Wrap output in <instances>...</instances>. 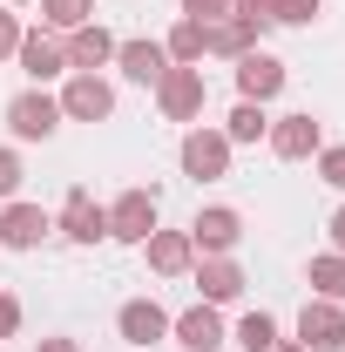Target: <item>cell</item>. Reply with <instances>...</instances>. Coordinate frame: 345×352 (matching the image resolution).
Instances as JSON below:
<instances>
[{
	"instance_id": "cell-12",
	"label": "cell",
	"mask_w": 345,
	"mask_h": 352,
	"mask_svg": "<svg viewBox=\"0 0 345 352\" xmlns=\"http://www.w3.org/2000/svg\"><path fill=\"white\" fill-rule=\"evenodd\" d=\"M115 332H122V346H156V339H170V311L156 298H129L115 311Z\"/></svg>"
},
{
	"instance_id": "cell-1",
	"label": "cell",
	"mask_w": 345,
	"mask_h": 352,
	"mask_svg": "<svg viewBox=\"0 0 345 352\" xmlns=\"http://www.w3.org/2000/svg\"><path fill=\"white\" fill-rule=\"evenodd\" d=\"M203 102H210L203 68H170V75L156 82V109H163V122H197V116H203Z\"/></svg>"
},
{
	"instance_id": "cell-19",
	"label": "cell",
	"mask_w": 345,
	"mask_h": 352,
	"mask_svg": "<svg viewBox=\"0 0 345 352\" xmlns=\"http://www.w3.org/2000/svg\"><path fill=\"white\" fill-rule=\"evenodd\" d=\"M197 285H203V305H230L244 292V271H237V258H203L197 264Z\"/></svg>"
},
{
	"instance_id": "cell-28",
	"label": "cell",
	"mask_w": 345,
	"mask_h": 352,
	"mask_svg": "<svg viewBox=\"0 0 345 352\" xmlns=\"http://www.w3.org/2000/svg\"><path fill=\"white\" fill-rule=\"evenodd\" d=\"M21 149H0V197H7V204H14V190H21Z\"/></svg>"
},
{
	"instance_id": "cell-26",
	"label": "cell",
	"mask_w": 345,
	"mask_h": 352,
	"mask_svg": "<svg viewBox=\"0 0 345 352\" xmlns=\"http://www.w3.org/2000/svg\"><path fill=\"white\" fill-rule=\"evenodd\" d=\"M318 183H332V190H345V142H332V149H318Z\"/></svg>"
},
{
	"instance_id": "cell-25",
	"label": "cell",
	"mask_w": 345,
	"mask_h": 352,
	"mask_svg": "<svg viewBox=\"0 0 345 352\" xmlns=\"http://www.w3.org/2000/svg\"><path fill=\"white\" fill-rule=\"evenodd\" d=\"M325 14V0H271V28L285 21V28H311Z\"/></svg>"
},
{
	"instance_id": "cell-23",
	"label": "cell",
	"mask_w": 345,
	"mask_h": 352,
	"mask_svg": "<svg viewBox=\"0 0 345 352\" xmlns=\"http://www.w3.org/2000/svg\"><path fill=\"white\" fill-rule=\"evenodd\" d=\"M278 346V318L271 311H244L237 318V352H271Z\"/></svg>"
},
{
	"instance_id": "cell-3",
	"label": "cell",
	"mask_w": 345,
	"mask_h": 352,
	"mask_svg": "<svg viewBox=\"0 0 345 352\" xmlns=\"http://www.w3.org/2000/svg\"><path fill=\"white\" fill-rule=\"evenodd\" d=\"M176 156H183V176L216 183V176H230V135H223V129H190Z\"/></svg>"
},
{
	"instance_id": "cell-33",
	"label": "cell",
	"mask_w": 345,
	"mask_h": 352,
	"mask_svg": "<svg viewBox=\"0 0 345 352\" xmlns=\"http://www.w3.org/2000/svg\"><path fill=\"white\" fill-rule=\"evenodd\" d=\"M271 352H304V346H298V339H278V346H271Z\"/></svg>"
},
{
	"instance_id": "cell-18",
	"label": "cell",
	"mask_w": 345,
	"mask_h": 352,
	"mask_svg": "<svg viewBox=\"0 0 345 352\" xmlns=\"http://www.w3.org/2000/svg\"><path fill=\"white\" fill-rule=\"evenodd\" d=\"M258 47V28L251 21H237V14H223V21H203V54H251Z\"/></svg>"
},
{
	"instance_id": "cell-17",
	"label": "cell",
	"mask_w": 345,
	"mask_h": 352,
	"mask_svg": "<svg viewBox=\"0 0 345 352\" xmlns=\"http://www.w3.org/2000/svg\"><path fill=\"white\" fill-rule=\"evenodd\" d=\"M61 47H68V68H82V75H95L102 61H115V34H109L102 21H82Z\"/></svg>"
},
{
	"instance_id": "cell-11",
	"label": "cell",
	"mask_w": 345,
	"mask_h": 352,
	"mask_svg": "<svg viewBox=\"0 0 345 352\" xmlns=\"http://www.w3.org/2000/svg\"><path fill=\"white\" fill-rule=\"evenodd\" d=\"M47 230H54V217L41 204H7L0 210V251H34Z\"/></svg>"
},
{
	"instance_id": "cell-14",
	"label": "cell",
	"mask_w": 345,
	"mask_h": 352,
	"mask_svg": "<svg viewBox=\"0 0 345 352\" xmlns=\"http://www.w3.org/2000/svg\"><path fill=\"white\" fill-rule=\"evenodd\" d=\"M14 54H21V68H27V82H34V88L54 82V75H68V47L54 41V34H41V28H34V34H21Z\"/></svg>"
},
{
	"instance_id": "cell-7",
	"label": "cell",
	"mask_w": 345,
	"mask_h": 352,
	"mask_svg": "<svg viewBox=\"0 0 345 352\" xmlns=\"http://www.w3.org/2000/svg\"><path fill=\"white\" fill-rule=\"evenodd\" d=\"M264 142H271V156L304 163V156H318V149H325V129H318V116H278Z\"/></svg>"
},
{
	"instance_id": "cell-22",
	"label": "cell",
	"mask_w": 345,
	"mask_h": 352,
	"mask_svg": "<svg viewBox=\"0 0 345 352\" xmlns=\"http://www.w3.org/2000/svg\"><path fill=\"white\" fill-rule=\"evenodd\" d=\"M223 135H230V142H264V135H271L264 102H237V109H230V122H223Z\"/></svg>"
},
{
	"instance_id": "cell-30",
	"label": "cell",
	"mask_w": 345,
	"mask_h": 352,
	"mask_svg": "<svg viewBox=\"0 0 345 352\" xmlns=\"http://www.w3.org/2000/svg\"><path fill=\"white\" fill-rule=\"evenodd\" d=\"M14 47H21V21H14V14H0V61H7Z\"/></svg>"
},
{
	"instance_id": "cell-13",
	"label": "cell",
	"mask_w": 345,
	"mask_h": 352,
	"mask_svg": "<svg viewBox=\"0 0 345 352\" xmlns=\"http://www.w3.org/2000/svg\"><path fill=\"white\" fill-rule=\"evenodd\" d=\"M142 251H149V271H156V278H183V271H197V244H190V230H149Z\"/></svg>"
},
{
	"instance_id": "cell-20",
	"label": "cell",
	"mask_w": 345,
	"mask_h": 352,
	"mask_svg": "<svg viewBox=\"0 0 345 352\" xmlns=\"http://www.w3.org/2000/svg\"><path fill=\"white\" fill-rule=\"evenodd\" d=\"M311 292L332 298V305H345V251H318L311 258Z\"/></svg>"
},
{
	"instance_id": "cell-15",
	"label": "cell",
	"mask_w": 345,
	"mask_h": 352,
	"mask_svg": "<svg viewBox=\"0 0 345 352\" xmlns=\"http://www.w3.org/2000/svg\"><path fill=\"white\" fill-rule=\"evenodd\" d=\"M115 68L129 75V82H142V88H156L163 75H170L176 61L163 54V41H115Z\"/></svg>"
},
{
	"instance_id": "cell-29",
	"label": "cell",
	"mask_w": 345,
	"mask_h": 352,
	"mask_svg": "<svg viewBox=\"0 0 345 352\" xmlns=\"http://www.w3.org/2000/svg\"><path fill=\"white\" fill-rule=\"evenodd\" d=\"M14 332H21V298L0 292V339H14Z\"/></svg>"
},
{
	"instance_id": "cell-31",
	"label": "cell",
	"mask_w": 345,
	"mask_h": 352,
	"mask_svg": "<svg viewBox=\"0 0 345 352\" xmlns=\"http://www.w3.org/2000/svg\"><path fill=\"white\" fill-rule=\"evenodd\" d=\"M325 230H332V251H345V204L332 210V223H325Z\"/></svg>"
},
{
	"instance_id": "cell-4",
	"label": "cell",
	"mask_w": 345,
	"mask_h": 352,
	"mask_svg": "<svg viewBox=\"0 0 345 352\" xmlns=\"http://www.w3.org/2000/svg\"><path fill=\"white\" fill-rule=\"evenodd\" d=\"M7 129L21 135V142H41V135L61 129V102L41 95V88H21V95L7 102Z\"/></svg>"
},
{
	"instance_id": "cell-16",
	"label": "cell",
	"mask_w": 345,
	"mask_h": 352,
	"mask_svg": "<svg viewBox=\"0 0 345 352\" xmlns=\"http://www.w3.org/2000/svg\"><path fill=\"white\" fill-rule=\"evenodd\" d=\"M176 346L183 352H223V318H216V305H190L183 318H170Z\"/></svg>"
},
{
	"instance_id": "cell-34",
	"label": "cell",
	"mask_w": 345,
	"mask_h": 352,
	"mask_svg": "<svg viewBox=\"0 0 345 352\" xmlns=\"http://www.w3.org/2000/svg\"><path fill=\"white\" fill-rule=\"evenodd\" d=\"M7 7H27V0H7Z\"/></svg>"
},
{
	"instance_id": "cell-6",
	"label": "cell",
	"mask_w": 345,
	"mask_h": 352,
	"mask_svg": "<svg viewBox=\"0 0 345 352\" xmlns=\"http://www.w3.org/2000/svg\"><path fill=\"white\" fill-rule=\"evenodd\" d=\"M298 346L304 352H345V305L311 298V305L298 311Z\"/></svg>"
},
{
	"instance_id": "cell-5",
	"label": "cell",
	"mask_w": 345,
	"mask_h": 352,
	"mask_svg": "<svg viewBox=\"0 0 345 352\" xmlns=\"http://www.w3.org/2000/svg\"><path fill=\"white\" fill-rule=\"evenodd\" d=\"M54 102H61L68 122H109V116H115V88L102 82V75H75Z\"/></svg>"
},
{
	"instance_id": "cell-2",
	"label": "cell",
	"mask_w": 345,
	"mask_h": 352,
	"mask_svg": "<svg viewBox=\"0 0 345 352\" xmlns=\"http://www.w3.org/2000/svg\"><path fill=\"white\" fill-rule=\"evenodd\" d=\"M190 244H197L203 258H230V251L244 244V217H237L230 204H210V210L190 217Z\"/></svg>"
},
{
	"instance_id": "cell-32",
	"label": "cell",
	"mask_w": 345,
	"mask_h": 352,
	"mask_svg": "<svg viewBox=\"0 0 345 352\" xmlns=\"http://www.w3.org/2000/svg\"><path fill=\"white\" fill-rule=\"evenodd\" d=\"M34 352H82V346H75V339H41Z\"/></svg>"
},
{
	"instance_id": "cell-9",
	"label": "cell",
	"mask_w": 345,
	"mask_h": 352,
	"mask_svg": "<svg viewBox=\"0 0 345 352\" xmlns=\"http://www.w3.org/2000/svg\"><path fill=\"white\" fill-rule=\"evenodd\" d=\"M54 230H61L68 244H95V237H109V204H95L88 190H68V204H61Z\"/></svg>"
},
{
	"instance_id": "cell-21",
	"label": "cell",
	"mask_w": 345,
	"mask_h": 352,
	"mask_svg": "<svg viewBox=\"0 0 345 352\" xmlns=\"http://www.w3.org/2000/svg\"><path fill=\"white\" fill-rule=\"evenodd\" d=\"M163 54H170L176 68H197V61H203V21H176L170 41H163Z\"/></svg>"
},
{
	"instance_id": "cell-10",
	"label": "cell",
	"mask_w": 345,
	"mask_h": 352,
	"mask_svg": "<svg viewBox=\"0 0 345 352\" xmlns=\"http://www.w3.org/2000/svg\"><path fill=\"white\" fill-rule=\"evenodd\" d=\"M285 82H291V75H285V61H278V54H264V47L237 54V95H244V102H271Z\"/></svg>"
},
{
	"instance_id": "cell-8",
	"label": "cell",
	"mask_w": 345,
	"mask_h": 352,
	"mask_svg": "<svg viewBox=\"0 0 345 352\" xmlns=\"http://www.w3.org/2000/svg\"><path fill=\"white\" fill-rule=\"evenodd\" d=\"M149 230H156V190H122V197L109 204V237L142 244Z\"/></svg>"
},
{
	"instance_id": "cell-24",
	"label": "cell",
	"mask_w": 345,
	"mask_h": 352,
	"mask_svg": "<svg viewBox=\"0 0 345 352\" xmlns=\"http://www.w3.org/2000/svg\"><path fill=\"white\" fill-rule=\"evenodd\" d=\"M41 21L54 34H75L82 21H95V0H41Z\"/></svg>"
},
{
	"instance_id": "cell-27",
	"label": "cell",
	"mask_w": 345,
	"mask_h": 352,
	"mask_svg": "<svg viewBox=\"0 0 345 352\" xmlns=\"http://www.w3.org/2000/svg\"><path fill=\"white\" fill-rule=\"evenodd\" d=\"M237 14V0H183V21H223Z\"/></svg>"
}]
</instances>
